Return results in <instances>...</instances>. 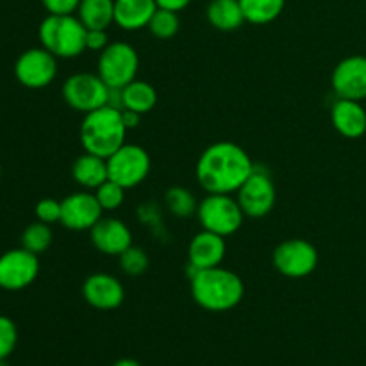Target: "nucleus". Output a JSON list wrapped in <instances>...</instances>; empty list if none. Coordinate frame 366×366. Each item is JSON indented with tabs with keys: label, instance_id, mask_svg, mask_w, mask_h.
I'll use <instances>...</instances> for the list:
<instances>
[{
	"label": "nucleus",
	"instance_id": "obj_1",
	"mask_svg": "<svg viewBox=\"0 0 366 366\" xmlns=\"http://www.w3.org/2000/svg\"><path fill=\"white\" fill-rule=\"evenodd\" d=\"M254 167V161L238 143L217 142L200 154L195 174L207 193L232 195L250 177Z\"/></svg>",
	"mask_w": 366,
	"mask_h": 366
},
{
	"label": "nucleus",
	"instance_id": "obj_2",
	"mask_svg": "<svg viewBox=\"0 0 366 366\" xmlns=\"http://www.w3.org/2000/svg\"><path fill=\"white\" fill-rule=\"evenodd\" d=\"M192 297L202 310L225 313L238 306L245 297V285L236 272L214 267L197 270L189 277Z\"/></svg>",
	"mask_w": 366,
	"mask_h": 366
},
{
	"label": "nucleus",
	"instance_id": "obj_3",
	"mask_svg": "<svg viewBox=\"0 0 366 366\" xmlns=\"http://www.w3.org/2000/svg\"><path fill=\"white\" fill-rule=\"evenodd\" d=\"M129 129L125 127L122 109L113 106H102L92 113L84 114L81 124V145L84 152L107 157L125 145V136Z\"/></svg>",
	"mask_w": 366,
	"mask_h": 366
},
{
	"label": "nucleus",
	"instance_id": "obj_4",
	"mask_svg": "<svg viewBox=\"0 0 366 366\" xmlns=\"http://www.w3.org/2000/svg\"><path fill=\"white\" fill-rule=\"evenodd\" d=\"M86 32L77 14H46L39 24L38 36L43 49L57 59H74L86 50Z\"/></svg>",
	"mask_w": 366,
	"mask_h": 366
},
{
	"label": "nucleus",
	"instance_id": "obj_5",
	"mask_svg": "<svg viewBox=\"0 0 366 366\" xmlns=\"http://www.w3.org/2000/svg\"><path fill=\"white\" fill-rule=\"evenodd\" d=\"M197 218L202 229L227 238L242 229L245 213L236 197L225 193H207L206 199L199 202Z\"/></svg>",
	"mask_w": 366,
	"mask_h": 366
},
{
	"label": "nucleus",
	"instance_id": "obj_6",
	"mask_svg": "<svg viewBox=\"0 0 366 366\" xmlns=\"http://www.w3.org/2000/svg\"><path fill=\"white\" fill-rule=\"evenodd\" d=\"M138 68L139 56L134 46L125 41H113L100 52L97 74L109 88L122 89L134 81Z\"/></svg>",
	"mask_w": 366,
	"mask_h": 366
},
{
	"label": "nucleus",
	"instance_id": "obj_7",
	"mask_svg": "<svg viewBox=\"0 0 366 366\" xmlns=\"http://www.w3.org/2000/svg\"><path fill=\"white\" fill-rule=\"evenodd\" d=\"M109 181L118 182L125 189L142 184L150 174V156L143 147L125 143L107 157Z\"/></svg>",
	"mask_w": 366,
	"mask_h": 366
},
{
	"label": "nucleus",
	"instance_id": "obj_8",
	"mask_svg": "<svg viewBox=\"0 0 366 366\" xmlns=\"http://www.w3.org/2000/svg\"><path fill=\"white\" fill-rule=\"evenodd\" d=\"M236 199H238L245 217L263 218L270 214L275 206V199H277V192H275L270 172L256 164L250 177L236 192Z\"/></svg>",
	"mask_w": 366,
	"mask_h": 366
},
{
	"label": "nucleus",
	"instance_id": "obj_9",
	"mask_svg": "<svg viewBox=\"0 0 366 366\" xmlns=\"http://www.w3.org/2000/svg\"><path fill=\"white\" fill-rule=\"evenodd\" d=\"M63 99L71 109L81 113H92L99 107L107 106L109 86L99 74H74L63 82Z\"/></svg>",
	"mask_w": 366,
	"mask_h": 366
},
{
	"label": "nucleus",
	"instance_id": "obj_10",
	"mask_svg": "<svg viewBox=\"0 0 366 366\" xmlns=\"http://www.w3.org/2000/svg\"><path fill=\"white\" fill-rule=\"evenodd\" d=\"M272 261H274L275 270L285 277L302 279L317 270L318 250L307 239H286L274 250Z\"/></svg>",
	"mask_w": 366,
	"mask_h": 366
},
{
	"label": "nucleus",
	"instance_id": "obj_11",
	"mask_svg": "<svg viewBox=\"0 0 366 366\" xmlns=\"http://www.w3.org/2000/svg\"><path fill=\"white\" fill-rule=\"evenodd\" d=\"M14 77L29 89L46 88L57 77V57L43 46L27 49L14 63Z\"/></svg>",
	"mask_w": 366,
	"mask_h": 366
},
{
	"label": "nucleus",
	"instance_id": "obj_12",
	"mask_svg": "<svg viewBox=\"0 0 366 366\" xmlns=\"http://www.w3.org/2000/svg\"><path fill=\"white\" fill-rule=\"evenodd\" d=\"M39 275V259L27 249H11L0 256V288L20 292L29 288Z\"/></svg>",
	"mask_w": 366,
	"mask_h": 366
},
{
	"label": "nucleus",
	"instance_id": "obj_13",
	"mask_svg": "<svg viewBox=\"0 0 366 366\" xmlns=\"http://www.w3.org/2000/svg\"><path fill=\"white\" fill-rule=\"evenodd\" d=\"M104 209L100 207L95 193L82 189L61 200L59 224L70 231H92L93 225L102 218Z\"/></svg>",
	"mask_w": 366,
	"mask_h": 366
},
{
	"label": "nucleus",
	"instance_id": "obj_14",
	"mask_svg": "<svg viewBox=\"0 0 366 366\" xmlns=\"http://www.w3.org/2000/svg\"><path fill=\"white\" fill-rule=\"evenodd\" d=\"M332 89L338 99H366V56H349L336 64L332 71Z\"/></svg>",
	"mask_w": 366,
	"mask_h": 366
},
{
	"label": "nucleus",
	"instance_id": "obj_15",
	"mask_svg": "<svg viewBox=\"0 0 366 366\" xmlns=\"http://www.w3.org/2000/svg\"><path fill=\"white\" fill-rule=\"evenodd\" d=\"M82 297L92 307L99 311H113L124 304L125 288L114 275L92 274L82 282Z\"/></svg>",
	"mask_w": 366,
	"mask_h": 366
},
{
	"label": "nucleus",
	"instance_id": "obj_16",
	"mask_svg": "<svg viewBox=\"0 0 366 366\" xmlns=\"http://www.w3.org/2000/svg\"><path fill=\"white\" fill-rule=\"evenodd\" d=\"M225 252H227V243H225L224 236L202 229L189 242L188 275L192 277L197 270L220 267L225 257Z\"/></svg>",
	"mask_w": 366,
	"mask_h": 366
},
{
	"label": "nucleus",
	"instance_id": "obj_17",
	"mask_svg": "<svg viewBox=\"0 0 366 366\" xmlns=\"http://www.w3.org/2000/svg\"><path fill=\"white\" fill-rule=\"evenodd\" d=\"M93 247L106 256H120L132 245V232L120 218H100L89 231Z\"/></svg>",
	"mask_w": 366,
	"mask_h": 366
},
{
	"label": "nucleus",
	"instance_id": "obj_18",
	"mask_svg": "<svg viewBox=\"0 0 366 366\" xmlns=\"http://www.w3.org/2000/svg\"><path fill=\"white\" fill-rule=\"evenodd\" d=\"M331 122L343 138L357 139L366 134V111L357 100H336L331 107Z\"/></svg>",
	"mask_w": 366,
	"mask_h": 366
},
{
	"label": "nucleus",
	"instance_id": "obj_19",
	"mask_svg": "<svg viewBox=\"0 0 366 366\" xmlns=\"http://www.w3.org/2000/svg\"><path fill=\"white\" fill-rule=\"evenodd\" d=\"M156 11V0H114V24L124 31H139L149 27Z\"/></svg>",
	"mask_w": 366,
	"mask_h": 366
},
{
	"label": "nucleus",
	"instance_id": "obj_20",
	"mask_svg": "<svg viewBox=\"0 0 366 366\" xmlns=\"http://www.w3.org/2000/svg\"><path fill=\"white\" fill-rule=\"evenodd\" d=\"M71 177L82 189L95 192L100 184H104L109 179L107 159L95 156V154L84 152L75 159L74 167H71Z\"/></svg>",
	"mask_w": 366,
	"mask_h": 366
},
{
	"label": "nucleus",
	"instance_id": "obj_21",
	"mask_svg": "<svg viewBox=\"0 0 366 366\" xmlns=\"http://www.w3.org/2000/svg\"><path fill=\"white\" fill-rule=\"evenodd\" d=\"M206 18L209 25L222 32L238 31L247 21L239 0H211L207 4Z\"/></svg>",
	"mask_w": 366,
	"mask_h": 366
},
{
	"label": "nucleus",
	"instance_id": "obj_22",
	"mask_svg": "<svg viewBox=\"0 0 366 366\" xmlns=\"http://www.w3.org/2000/svg\"><path fill=\"white\" fill-rule=\"evenodd\" d=\"M122 104H124V109L145 114L152 111L157 104V92L150 82L134 79L125 88H122Z\"/></svg>",
	"mask_w": 366,
	"mask_h": 366
},
{
	"label": "nucleus",
	"instance_id": "obj_23",
	"mask_svg": "<svg viewBox=\"0 0 366 366\" xmlns=\"http://www.w3.org/2000/svg\"><path fill=\"white\" fill-rule=\"evenodd\" d=\"M77 16L86 29L107 31L114 24V0H81Z\"/></svg>",
	"mask_w": 366,
	"mask_h": 366
},
{
	"label": "nucleus",
	"instance_id": "obj_24",
	"mask_svg": "<svg viewBox=\"0 0 366 366\" xmlns=\"http://www.w3.org/2000/svg\"><path fill=\"white\" fill-rule=\"evenodd\" d=\"M239 4L249 24L267 25L281 16L286 0H239Z\"/></svg>",
	"mask_w": 366,
	"mask_h": 366
},
{
	"label": "nucleus",
	"instance_id": "obj_25",
	"mask_svg": "<svg viewBox=\"0 0 366 366\" xmlns=\"http://www.w3.org/2000/svg\"><path fill=\"white\" fill-rule=\"evenodd\" d=\"M164 202H167L170 213L177 218H189L197 214V209H199L195 195L182 186H174V188L168 189L164 193Z\"/></svg>",
	"mask_w": 366,
	"mask_h": 366
},
{
	"label": "nucleus",
	"instance_id": "obj_26",
	"mask_svg": "<svg viewBox=\"0 0 366 366\" xmlns=\"http://www.w3.org/2000/svg\"><path fill=\"white\" fill-rule=\"evenodd\" d=\"M52 229L49 224H43V222L36 220L32 224H29L25 227V231L21 232V247L27 249L29 252L39 254L45 252L50 245H52Z\"/></svg>",
	"mask_w": 366,
	"mask_h": 366
},
{
	"label": "nucleus",
	"instance_id": "obj_27",
	"mask_svg": "<svg viewBox=\"0 0 366 366\" xmlns=\"http://www.w3.org/2000/svg\"><path fill=\"white\" fill-rule=\"evenodd\" d=\"M179 27H181L179 13L157 7V11L154 13L152 20H150L147 29H149V31L152 32V36H156L157 39H170L177 34Z\"/></svg>",
	"mask_w": 366,
	"mask_h": 366
},
{
	"label": "nucleus",
	"instance_id": "obj_28",
	"mask_svg": "<svg viewBox=\"0 0 366 366\" xmlns=\"http://www.w3.org/2000/svg\"><path fill=\"white\" fill-rule=\"evenodd\" d=\"M118 261H120V268L131 277H138V275L145 274L147 268H149V256L143 249L139 247L131 245L127 250L118 256Z\"/></svg>",
	"mask_w": 366,
	"mask_h": 366
},
{
	"label": "nucleus",
	"instance_id": "obj_29",
	"mask_svg": "<svg viewBox=\"0 0 366 366\" xmlns=\"http://www.w3.org/2000/svg\"><path fill=\"white\" fill-rule=\"evenodd\" d=\"M125 192H127V189H125L124 186L107 179L104 184H100L99 188L95 189V197L104 211H117L118 207H122V204H124Z\"/></svg>",
	"mask_w": 366,
	"mask_h": 366
},
{
	"label": "nucleus",
	"instance_id": "obj_30",
	"mask_svg": "<svg viewBox=\"0 0 366 366\" xmlns=\"http://www.w3.org/2000/svg\"><path fill=\"white\" fill-rule=\"evenodd\" d=\"M18 343V327L9 317L0 315V361L9 360Z\"/></svg>",
	"mask_w": 366,
	"mask_h": 366
},
{
	"label": "nucleus",
	"instance_id": "obj_31",
	"mask_svg": "<svg viewBox=\"0 0 366 366\" xmlns=\"http://www.w3.org/2000/svg\"><path fill=\"white\" fill-rule=\"evenodd\" d=\"M36 218L43 224H56L61 220V202L56 199H41L34 207Z\"/></svg>",
	"mask_w": 366,
	"mask_h": 366
},
{
	"label": "nucleus",
	"instance_id": "obj_32",
	"mask_svg": "<svg viewBox=\"0 0 366 366\" xmlns=\"http://www.w3.org/2000/svg\"><path fill=\"white\" fill-rule=\"evenodd\" d=\"M41 4L49 14H74L81 0H41Z\"/></svg>",
	"mask_w": 366,
	"mask_h": 366
},
{
	"label": "nucleus",
	"instance_id": "obj_33",
	"mask_svg": "<svg viewBox=\"0 0 366 366\" xmlns=\"http://www.w3.org/2000/svg\"><path fill=\"white\" fill-rule=\"evenodd\" d=\"M107 45H109L107 31H102V29H88V32H86V50L102 52Z\"/></svg>",
	"mask_w": 366,
	"mask_h": 366
},
{
	"label": "nucleus",
	"instance_id": "obj_34",
	"mask_svg": "<svg viewBox=\"0 0 366 366\" xmlns=\"http://www.w3.org/2000/svg\"><path fill=\"white\" fill-rule=\"evenodd\" d=\"M157 7H161V9H168V11H175V13H179V11H184L186 7L192 4V0H156Z\"/></svg>",
	"mask_w": 366,
	"mask_h": 366
},
{
	"label": "nucleus",
	"instance_id": "obj_35",
	"mask_svg": "<svg viewBox=\"0 0 366 366\" xmlns=\"http://www.w3.org/2000/svg\"><path fill=\"white\" fill-rule=\"evenodd\" d=\"M122 118H124L125 127L131 131V129L138 127L139 120H142V114L136 113V111H131V109H122Z\"/></svg>",
	"mask_w": 366,
	"mask_h": 366
},
{
	"label": "nucleus",
	"instance_id": "obj_36",
	"mask_svg": "<svg viewBox=\"0 0 366 366\" xmlns=\"http://www.w3.org/2000/svg\"><path fill=\"white\" fill-rule=\"evenodd\" d=\"M113 366H142L136 360H131V357H124V360H118Z\"/></svg>",
	"mask_w": 366,
	"mask_h": 366
},
{
	"label": "nucleus",
	"instance_id": "obj_37",
	"mask_svg": "<svg viewBox=\"0 0 366 366\" xmlns=\"http://www.w3.org/2000/svg\"><path fill=\"white\" fill-rule=\"evenodd\" d=\"M0 366H9V363H7V360H4V361H0Z\"/></svg>",
	"mask_w": 366,
	"mask_h": 366
},
{
	"label": "nucleus",
	"instance_id": "obj_38",
	"mask_svg": "<svg viewBox=\"0 0 366 366\" xmlns=\"http://www.w3.org/2000/svg\"><path fill=\"white\" fill-rule=\"evenodd\" d=\"M0 177H2V167H0Z\"/></svg>",
	"mask_w": 366,
	"mask_h": 366
}]
</instances>
